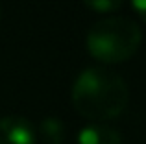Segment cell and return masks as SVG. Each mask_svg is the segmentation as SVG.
I'll list each match as a JSON object with an SVG mask.
<instances>
[{
  "label": "cell",
  "instance_id": "obj_3",
  "mask_svg": "<svg viewBox=\"0 0 146 144\" xmlns=\"http://www.w3.org/2000/svg\"><path fill=\"white\" fill-rule=\"evenodd\" d=\"M0 144H37V131L24 116L0 118Z\"/></svg>",
  "mask_w": 146,
  "mask_h": 144
},
{
  "label": "cell",
  "instance_id": "obj_2",
  "mask_svg": "<svg viewBox=\"0 0 146 144\" xmlns=\"http://www.w3.org/2000/svg\"><path fill=\"white\" fill-rule=\"evenodd\" d=\"M141 37V28L131 18H104L87 33V50L102 63H124L139 50Z\"/></svg>",
  "mask_w": 146,
  "mask_h": 144
},
{
  "label": "cell",
  "instance_id": "obj_6",
  "mask_svg": "<svg viewBox=\"0 0 146 144\" xmlns=\"http://www.w3.org/2000/svg\"><path fill=\"white\" fill-rule=\"evenodd\" d=\"M87 7L98 13H111L122 6V0H83Z\"/></svg>",
  "mask_w": 146,
  "mask_h": 144
},
{
  "label": "cell",
  "instance_id": "obj_7",
  "mask_svg": "<svg viewBox=\"0 0 146 144\" xmlns=\"http://www.w3.org/2000/svg\"><path fill=\"white\" fill-rule=\"evenodd\" d=\"M133 7H135V11L141 15V17H144V11H146V0H131Z\"/></svg>",
  "mask_w": 146,
  "mask_h": 144
},
{
  "label": "cell",
  "instance_id": "obj_4",
  "mask_svg": "<svg viewBox=\"0 0 146 144\" xmlns=\"http://www.w3.org/2000/svg\"><path fill=\"white\" fill-rule=\"evenodd\" d=\"M78 144H122V137L113 127L93 124L80 131Z\"/></svg>",
  "mask_w": 146,
  "mask_h": 144
},
{
  "label": "cell",
  "instance_id": "obj_5",
  "mask_svg": "<svg viewBox=\"0 0 146 144\" xmlns=\"http://www.w3.org/2000/svg\"><path fill=\"white\" fill-rule=\"evenodd\" d=\"M39 133L43 137V141L46 144H63L65 139V124L59 118L48 116L41 122L39 126Z\"/></svg>",
  "mask_w": 146,
  "mask_h": 144
},
{
  "label": "cell",
  "instance_id": "obj_1",
  "mask_svg": "<svg viewBox=\"0 0 146 144\" xmlns=\"http://www.w3.org/2000/svg\"><path fill=\"white\" fill-rule=\"evenodd\" d=\"M128 85L118 74L106 69H87L72 87V105L87 120L117 118L128 107Z\"/></svg>",
  "mask_w": 146,
  "mask_h": 144
}]
</instances>
